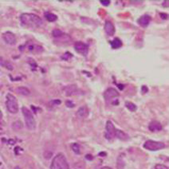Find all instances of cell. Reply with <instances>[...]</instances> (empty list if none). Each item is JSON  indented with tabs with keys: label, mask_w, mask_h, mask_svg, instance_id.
Wrapping results in <instances>:
<instances>
[{
	"label": "cell",
	"mask_w": 169,
	"mask_h": 169,
	"mask_svg": "<svg viewBox=\"0 0 169 169\" xmlns=\"http://www.w3.org/2000/svg\"><path fill=\"white\" fill-rule=\"evenodd\" d=\"M64 91L66 96L78 95V94H79V93H81L80 89H78V87L76 86H74V85L66 86L64 89Z\"/></svg>",
	"instance_id": "obj_10"
},
{
	"label": "cell",
	"mask_w": 169,
	"mask_h": 169,
	"mask_svg": "<svg viewBox=\"0 0 169 169\" xmlns=\"http://www.w3.org/2000/svg\"><path fill=\"white\" fill-rule=\"evenodd\" d=\"M160 16H161V18L163 19H167V15H166V14H160Z\"/></svg>",
	"instance_id": "obj_30"
},
{
	"label": "cell",
	"mask_w": 169,
	"mask_h": 169,
	"mask_svg": "<svg viewBox=\"0 0 169 169\" xmlns=\"http://www.w3.org/2000/svg\"><path fill=\"white\" fill-rule=\"evenodd\" d=\"M0 166H1V163H0Z\"/></svg>",
	"instance_id": "obj_34"
},
{
	"label": "cell",
	"mask_w": 169,
	"mask_h": 169,
	"mask_svg": "<svg viewBox=\"0 0 169 169\" xmlns=\"http://www.w3.org/2000/svg\"><path fill=\"white\" fill-rule=\"evenodd\" d=\"M20 20L23 26L27 27H41L42 25V20L39 16L34 14L24 13L20 16Z\"/></svg>",
	"instance_id": "obj_1"
},
{
	"label": "cell",
	"mask_w": 169,
	"mask_h": 169,
	"mask_svg": "<svg viewBox=\"0 0 169 169\" xmlns=\"http://www.w3.org/2000/svg\"><path fill=\"white\" fill-rule=\"evenodd\" d=\"M125 166V159L123 157V155H120L117 158L116 167H117V169H124Z\"/></svg>",
	"instance_id": "obj_18"
},
{
	"label": "cell",
	"mask_w": 169,
	"mask_h": 169,
	"mask_svg": "<svg viewBox=\"0 0 169 169\" xmlns=\"http://www.w3.org/2000/svg\"><path fill=\"white\" fill-rule=\"evenodd\" d=\"M115 137H117L119 140H120V141H128L129 139V136L126 134L125 132L121 131V130H117V129H116V133H115Z\"/></svg>",
	"instance_id": "obj_16"
},
{
	"label": "cell",
	"mask_w": 169,
	"mask_h": 169,
	"mask_svg": "<svg viewBox=\"0 0 169 169\" xmlns=\"http://www.w3.org/2000/svg\"><path fill=\"white\" fill-rule=\"evenodd\" d=\"M119 95H120L119 92L116 89H114V88H108V89L105 90V93H104V97H105L106 102H111L112 104V100L116 98V97H119Z\"/></svg>",
	"instance_id": "obj_6"
},
{
	"label": "cell",
	"mask_w": 169,
	"mask_h": 169,
	"mask_svg": "<svg viewBox=\"0 0 169 169\" xmlns=\"http://www.w3.org/2000/svg\"><path fill=\"white\" fill-rule=\"evenodd\" d=\"M148 87H147L146 86H142V90H141V92H142V93H144V94H145V93H148Z\"/></svg>",
	"instance_id": "obj_27"
},
{
	"label": "cell",
	"mask_w": 169,
	"mask_h": 169,
	"mask_svg": "<svg viewBox=\"0 0 169 169\" xmlns=\"http://www.w3.org/2000/svg\"><path fill=\"white\" fill-rule=\"evenodd\" d=\"M22 112L24 116L25 123H26V126L27 129L29 130H34L36 128V121H35V119H34L31 111L29 110L27 107H23Z\"/></svg>",
	"instance_id": "obj_3"
},
{
	"label": "cell",
	"mask_w": 169,
	"mask_h": 169,
	"mask_svg": "<svg viewBox=\"0 0 169 169\" xmlns=\"http://www.w3.org/2000/svg\"><path fill=\"white\" fill-rule=\"evenodd\" d=\"M100 2H101V4H102L103 6H108L109 4H110V1L109 0H107V1H103V0H101V1H100Z\"/></svg>",
	"instance_id": "obj_26"
},
{
	"label": "cell",
	"mask_w": 169,
	"mask_h": 169,
	"mask_svg": "<svg viewBox=\"0 0 169 169\" xmlns=\"http://www.w3.org/2000/svg\"><path fill=\"white\" fill-rule=\"evenodd\" d=\"M0 65L4 67V68L7 69L8 70H14L13 65L9 61H7V60H5L2 57H0Z\"/></svg>",
	"instance_id": "obj_15"
},
{
	"label": "cell",
	"mask_w": 169,
	"mask_h": 169,
	"mask_svg": "<svg viewBox=\"0 0 169 169\" xmlns=\"http://www.w3.org/2000/svg\"><path fill=\"white\" fill-rule=\"evenodd\" d=\"M45 18L48 22H55L57 19V16L56 15L50 12H46L45 13Z\"/></svg>",
	"instance_id": "obj_20"
},
{
	"label": "cell",
	"mask_w": 169,
	"mask_h": 169,
	"mask_svg": "<svg viewBox=\"0 0 169 169\" xmlns=\"http://www.w3.org/2000/svg\"><path fill=\"white\" fill-rule=\"evenodd\" d=\"M65 104H66L67 107H70V108H72V107L74 106V104H73V103H71V101H66V103H65Z\"/></svg>",
	"instance_id": "obj_28"
},
{
	"label": "cell",
	"mask_w": 169,
	"mask_h": 169,
	"mask_svg": "<svg viewBox=\"0 0 169 169\" xmlns=\"http://www.w3.org/2000/svg\"><path fill=\"white\" fill-rule=\"evenodd\" d=\"M16 92L19 94L23 96H29L31 94V91L29 90V89H27V87H24V86H20V87H18L16 89Z\"/></svg>",
	"instance_id": "obj_17"
},
{
	"label": "cell",
	"mask_w": 169,
	"mask_h": 169,
	"mask_svg": "<svg viewBox=\"0 0 169 169\" xmlns=\"http://www.w3.org/2000/svg\"><path fill=\"white\" fill-rule=\"evenodd\" d=\"M163 127H162V125L157 120H153V121L151 122L148 125V129L150 130L151 132H159L160 130H162Z\"/></svg>",
	"instance_id": "obj_12"
},
{
	"label": "cell",
	"mask_w": 169,
	"mask_h": 169,
	"mask_svg": "<svg viewBox=\"0 0 169 169\" xmlns=\"http://www.w3.org/2000/svg\"><path fill=\"white\" fill-rule=\"evenodd\" d=\"M2 112H1V110H0V120H1V119H2Z\"/></svg>",
	"instance_id": "obj_32"
},
{
	"label": "cell",
	"mask_w": 169,
	"mask_h": 169,
	"mask_svg": "<svg viewBox=\"0 0 169 169\" xmlns=\"http://www.w3.org/2000/svg\"><path fill=\"white\" fill-rule=\"evenodd\" d=\"M86 159H87V160H93V156H91V155H86Z\"/></svg>",
	"instance_id": "obj_29"
},
{
	"label": "cell",
	"mask_w": 169,
	"mask_h": 169,
	"mask_svg": "<svg viewBox=\"0 0 169 169\" xmlns=\"http://www.w3.org/2000/svg\"><path fill=\"white\" fill-rule=\"evenodd\" d=\"M74 48L78 53H81L82 55L86 56L89 53V46L86 43L82 42H77L74 44Z\"/></svg>",
	"instance_id": "obj_8"
},
{
	"label": "cell",
	"mask_w": 169,
	"mask_h": 169,
	"mask_svg": "<svg viewBox=\"0 0 169 169\" xmlns=\"http://www.w3.org/2000/svg\"><path fill=\"white\" fill-rule=\"evenodd\" d=\"M115 133H116V128H115L113 124L110 120L107 121L106 126H105V137H106V139L111 141L112 139L115 137Z\"/></svg>",
	"instance_id": "obj_7"
},
{
	"label": "cell",
	"mask_w": 169,
	"mask_h": 169,
	"mask_svg": "<svg viewBox=\"0 0 169 169\" xmlns=\"http://www.w3.org/2000/svg\"><path fill=\"white\" fill-rule=\"evenodd\" d=\"M151 22V17L149 15L141 16L138 20V23L142 27H147Z\"/></svg>",
	"instance_id": "obj_14"
},
{
	"label": "cell",
	"mask_w": 169,
	"mask_h": 169,
	"mask_svg": "<svg viewBox=\"0 0 169 169\" xmlns=\"http://www.w3.org/2000/svg\"><path fill=\"white\" fill-rule=\"evenodd\" d=\"M165 147L166 145L164 143L160 142V141H151V140L145 141V143L144 144V148L149 151H158L163 149Z\"/></svg>",
	"instance_id": "obj_5"
},
{
	"label": "cell",
	"mask_w": 169,
	"mask_h": 169,
	"mask_svg": "<svg viewBox=\"0 0 169 169\" xmlns=\"http://www.w3.org/2000/svg\"><path fill=\"white\" fill-rule=\"evenodd\" d=\"M50 169H70L66 158L62 153H58L53 157Z\"/></svg>",
	"instance_id": "obj_2"
},
{
	"label": "cell",
	"mask_w": 169,
	"mask_h": 169,
	"mask_svg": "<svg viewBox=\"0 0 169 169\" xmlns=\"http://www.w3.org/2000/svg\"><path fill=\"white\" fill-rule=\"evenodd\" d=\"M73 57V54L70 53H69V52H66V53H65L64 55L61 57V58L64 59V60H65V61H67V60H69L70 58H71V57Z\"/></svg>",
	"instance_id": "obj_24"
},
{
	"label": "cell",
	"mask_w": 169,
	"mask_h": 169,
	"mask_svg": "<svg viewBox=\"0 0 169 169\" xmlns=\"http://www.w3.org/2000/svg\"><path fill=\"white\" fill-rule=\"evenodd\" d=\"M52 35L53 36V38H60L61 36L64 35V33L61 31H60V30H58V29H55V30H53V31H52Z\"/></svg>",
	"instance_id": "obj_22"
},
{
	"label": "cell",
	"mask_w": 169,
	"mask_h": 169,
	"mask_svg": "<svg viewBox=\"0 0 169 169\" xmlns=\"http://www.w3.org/2000/svg\"><path fill=\"white\" fill-rule=\"evenodd\" d=\"M6 105L8 111L11 113L15 114L19 112V104H18L17 98L11 93H8L6 95Z\"/></svg>",
	"instance_id": "obj_4"
},
{
	"label": "cell",
	"mask_w": 169,
	"mask_h": 169,
	"mask_svg": "<svg viewBox=\"0 0 169 169\" xmlns=\"http://www.w3.org/2000/svg\"><path fill=\"white\" fill-rule=\"evenodd\" d=\"M110 45L112 49H118L122 46V42L118 38H114L113 40L110 42Z\"/></svg>",
	"instance_id": "obj_19"
},
{
	"label": "cell",
	"mask_w": 169,
	"mask_h": 169,
	"mask_svg": "<svg viewBox=\"0 0 169 169\" xmlns=\"http://www.w3.org/2000/svg\"><path fill=\"white\" fill-rule=\"evenodd\" d=\"M2 38H3V40L5 41L6 44L8 45H11V46H14V45H15L16 42H17V38H16L15 35L11 32H7L4 33L2 34Z\"/></svg>",
	"instance_id": "obj_9"
},
{
	"label": "cell",
	"mask_w": 169,
	"mask_h": 169,
	"mask_svg": "<svg viewBox=\"0 0 169 169\" xmlns=\"http://www.w3.org/2000/svg\"><path fill=\"white\" fill-rule=\"evenodd\" d=\"M89 115V109L86 106H82L78 108V110L77 111V116L80 119H83V118L87 117Z\"/></svg>",
	"instance_id": "obj_13"
},
{
	"label": "cell",
	"mask_w": 169,
	"mask_h": 169,
	"mask_svg": "<svg viewBox=\"0 0 169 169\" xmlns=\"http://www.w3.org/2000/svg\"><path fill=\"white\" fill-rule=\"evenodd\" d=\"M15 169H21V168H20V167H18V166H17V167H15Z\"/></svg>",
	"instance_id": "obj_33"
},
{
	"label": "cell",
	"mask_w": 169,
	"mask_h": 169,
	"mask_svg": "<svg viewBox=\"0 0 169 169\" xmlns=\"http://www.w3.org/2000/svg\"><path fill=\"white\" fill-rule=\"evenodd\" d=\"M104 29H105V33L108 34V36H113L114 34H115V27H114V25L111 22H105Z\"/></svg>",
	"instance_id": "obj_11"
},
{
	"label": "cell",
	"mask_w": 169,
	"mask_h": 169,
	"mask_svg": "<svg viewBox=\"0 0 169 169\" xmlns=\"http://www.w3.org/2000/svg\"><path fill=\"white\" fill-rule=\"evenodd\" d=\"M71 148H72V150L74 151V152L75 154H80V146H79V145L78 144H77V143H74V144H73L72 146H71Z\"/></svg>",
	"instance_id": "obj_23"
},
{
	"label": "cell",
	"mask_w": 169,
	"mask_h": 169,
	"mask_svg": "<svg viewBox=\"0 0 169 169\" xmlns=\"http://www.w3.org/2000/svg\"><path fill=\"white\" fill-rule=\"evenodd\" d=\"M153 169H169L167 166L163 165V164H156Z\"/></svg>",
	"instance_id": "obj_25"
},
{
	"label": "cell",
	"mask_w": 169,
	"mask_h": 169,
	"mask_svg": "<svg viewBox=\"0 0 169 169\" xmlns=\"http://www.w3.org/2000/svg\"><path fill=\"white\" fill-rule=\"evenodd\" d=\"M101 169H112V168H111V167H107V166H105V167H101Z\"/></svg>",
	"instance_id": "obj_31"
},
{
	"label": "cell",
	"mask_w": 169,
	"mask_h": 169,
	"mask_svg": "<svg viewBox=\"0 0 169 169\" xmlns=\"http://www.w3.org/2000/svg\"><path fill=\"white\" fill-rule=\"evenodd\" d=\"M125 107L129 109V111H131V112H135L136 110L137 109V106L135 105V104H133V103L132 102H129V101H128V102L125 103Z\"/></svg>",
	"instance_id": "obj_21"
}]
</instances>
